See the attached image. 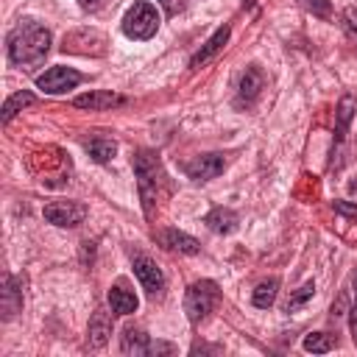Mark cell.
Returning a JSON list of instances; mask_svg holds the SVG:
<instances>
[{"mask_svg": "<svg viewBox=\"0 0 357 357\" xmlns=\"http://www.w3.org/2000/svg\"><path fill=\"white\" fill-rule=\"evenodd\" d=\"M176 349L170 346V343H151V349H148V354H173Z\"/></svg>", "mask_w": 357, "mask_h": 357, "instance_id": "obj_28", "label": "cell"}, {"mask_svg": "<svg viewBox=\"0 0 357 357\" xmlns=\"http://www.w3.org/2000/svg\"><path fill=\"white\" fill-rule=\"evenodd\" d=\"M81 81V73H75L73 67H50L36 78V86L47 95H64L67 89H75Z\"/></svg>", "mask_w": 357, "mask_h": 357, "instance_id": "obj_6", "label": "cell"}, {"mask_svg": "<svg viewBox=\"0 0 357 357\" xmlns=\"http://www.w3.org/2000/svg\"><path fill=\"white\" fill-rule=\"evenodd\" d=\"M156 3H159L170 17H173V14H178V11L184 8V6H181V0H156Z\"/></svg>", "mask_w": 357, "mask_h": 357, "instance_id": "obj_27", "label": "cell"}, {"mask_svg": "<svg viewBox=\"0 0 357 357\" xmlns=\"http://www.w3.org/2000/svg\"><path fill=\"white\" fill-rule=\"evenodd\" d=\"M304 349L312 351V354H326V351L335 349V340H332V335H326V332H312V335L304 337Z\"/></svg>", "mask_w": 357, "mask_h": 357, "instance_id": "obj_23", "label": "cell"}, {"mask_svg": "<svg viewBox=\"0 0 357 357\" xmlns=\"http://www.w3.org/2000/svg\"><path fill=\"white\" fill-rule=\"evenodd\" d=\"M86 153L95 159V162H109V159H114V153H117V142L114 139H92V142H86Z\"/></svg>", "mask_w": 357, "mask_h": 357, "instance_id": "obj_20", "label": "cell"}, {"mask_svg": "<svg viewBox=\"0 0 357 357\" xmlns=\"http://www.w3.org/2000/svg\"><path fill=\"white\" fill-rule=\"evenodd\" d=\"M312 296H315V282H304L298 290L290 293V298H287V304H284V312H298Z\"/></svg>", "mask_w": 357, "mask_h": 357, "instance_id": "obj_22", "label": "cell"}, {"mask_svg": "<svg viewBox=\"0 0 357 357\" xmlns=\"http://www.w3.org/2000/svg\"><path fill=\"white\" fill-rule=\"evenodd\" d=\"M335 212H340L343 218L357 220V204H351V201H335Z\"/></svg>", "mask_w": 357, "mask_h": 357, "instance_id": "obj_26", "label": "cell"}, {"mask_svg": "<svg viewBox=\"0 0 357 357\" xmlns=\"http://www.w3.org/2000/svg\"><path fill=\"white\" fill-rule=\"evenodd\" d=\"M343 28L351 39H357V8H346L343 11Z\"/></svg>", "mask_w": 357, "mask_h": 357, "instance_id": "obj_25", "label": "cell"}, {"mask_svg": "<svg viewBox=\"0 0 357 357\" xmlns=\"http://www.w3.org/2000/svg\"><path fill=\"white\" fill-rule=\"evenodd\" d=\"M354 109H357V100L351 98V95H343L340 98V103H337V126H335V145L340 148L343 145V139H346V131H349V123H351V117H354Z\"/></svg>", "mask_w": 357, "mask_h": 357, "instance_id": "obj_17", "label": "cell"}, {"mask_svg": "<svg viewBox=\"0 0 357 357\" xmlns=\"http://www.w3.org/2000/svg\"><path fill=\"white\" fill-rule=\"evenodd\" d=\"M78 109H89V112H103V109H112V106H123L126 98L117 95V92H109V89H95V92H86V95H78L73 100Z\"/></svg>", "mask_w": 357, "mask_h": 357, "instance_id": "obj_11", "label": "cell"}, {"mask_svg": "<svg viewBox=\"0 0 357 357\" xmlns=\"http://www.w3.org/2000/svg\"><path fill=\"white\" fill-rule=\"evenodd\" d=\"M156 31H159V11H156L153 3L139 0V3H134L126 11V17H123V33L128 39L142 42V39H151Z\"/></svg>", "mask_w": 357, "mask_h": 357, "instance_id": "obj_3", "label": "cell"}, {"mask_svg": "<svg viewBox=\"0 0 357 357\" xmlns=\"http://www.w3.org/2000/svg\"><path fill=\"white\" fill-rule=\"evenodd\" d=\"M6 50L17 67L39 64L50 50V31L36 20H20L6 39Z\"/></svg>", "mask_w": 357, "mask_h": 357, "instance_id": "obj_1", "label": "cell"}, {"mask_svg": "<svg viewBox=\"0 0 357 357\" xmlns=\"http://www.w3.org/2000/svg\"><path fill=\"white\" fill-rule=\"evenodd\" d=\"M262 89H265V73L257 64L245 67V73L237 81V103H254Z\"/></svg>", "mask_w": 357, "mask_h": 357, "instance_id": "obj_10", "label": "cell"}, {"mask_svg": "<svg viewBox=\"0 0 357 357\" xmlns=\"http://www.w3.org/2000/svg\"><path fill=\"white\" fill-rule=\"evenodd\" d=\"M42 215H45V220L53 223V226L73 229V226L84 223V218H86V206L78 204V201H50V204H45Z\"/></svg>", "mask_w": 357, "mask_h": 357, "instance_id": "obj_5", "label": "cell"}, {"mask_svg": "<svg viewBox=\"0 0 357 357\" xmlns=\"http://www.w3.org/2000/svg\"><path fill=\"white\" fill-rule=\"evenodd\" d=\"M204 223H206L215 234H231V231L237 229L240 218H237V212H234V209H229V206H215V209L204 218Z\"/></svg>", "mask_w": 357, "mask_h": 357, "instance_id": "obj_15", "label": "cell"}, {"mask_svg": "<svg viewBox=\"0 0 357 357\" xmlns=\"http://www.w3.org/2000/svg\"><path fill=\"white\" fill-rule=\"evenodd\" d=\"M223 170H226V159H223L220 153H201V156H195V159H190V162L184 165L187 178H192V181H198V184L218 178Z\"/></svg>", "mask_w": 357, "mask_h": 357, "instance_id": "obj_7", "label": "cell"}, {"mask_svg": "<svg viewBox=\"0 0 357 357\" xmlns=\"http://www.w3.org/2000/svg\"><path fill=\"white\" fill-rule=\"evenodd\" d=\"M357 178V176H354ZM349 192H357V181H349Z\"/></svg>", "mask_w": 357, "mask_h": 357, "instance_id": "obj_31", "label": "cell"}, {"mask_svg": "<svg viewBox=\"0 0 357 357\" xmlns=\"http://www.w3.org/2000/svg\"><path fill=\"white\" fill-rule=\"evenodd\" d=\"M159 243H162L165 248H170V251H178V254H198V251H201V243H198L195 237L178 231V229H165V231H159Z\"/></svg>", "mask_w": 357, "mask_h": 357, "instance_id": "obj_13", "label": "cell"}, {"mask_svg": "<svg viewBox=\"0 0 357 357\" xmlns=\"http://www.w3.org/2000/svg\"><path fill=\"white\" fill-rule=\"evenodd\" d=\"M103 3H106V0H78V6H81L84 11H98V8H103Z\"/></svg>", "mask_w": 357, "mask_h": 357, "instance_id": "obj_29", "label": "cell"}, {"mask_svg": "<svg viewBox=\"0 0 357 357\" xmlns=\"http://www.w3.org/2000/svg\"><path fill=\"white\" fill-rule=\"evenodd\" d=\"M134 176H137V187H139V198H142V206L145 212L151 215L156 198H159V187H162V165H159V156L153 151H137L134 159Z\"/></svg>", "mask_w": 357, "mask_h": 357, "instance_id": "obj_2", "label": "cell"}, {"mask_svg": "<svg viewBox=\"0 0 357 357\" xmlns=\"http://www.w3.org/2000/svg\"><path fill=\"white\" fill-rule=\"evenodd\" d=\"M298 3H301L312 17H324V20H326V17L332 14V3H329V0H298Z\"/></svg>", "mask_w": 357, "mask_h": 357, "instance_id": "obj_24", "label": "cell"}, {"mask_svg": "<svg viewBox=\"0 0 357 357\" xmlns=\"http://www.w3.org/2000/svg\"><path fill=\"white\" fill-rule=\"evenodd\" d=\"M220 298V290L212 279H201V282H192L184 293V312L192 324H201L218 304Z\"/></svg>", "mask_w": 357, "mask_h": 357, "instance_id": "obj_4", "label": "cell"}, {"mask_svg": "<svg viewBox=\"0 0 357 357\" xmlns=\"http://www.w3.org/2000/svg\"><path fill=\"white\" fill-rule=\"evenodd\" d=\"M22 287H25V279L22 276H6L3 279V293H0V310H3V318H14L20 310H22Z\"/></svg>", "mask_w": 357, "mask_h": 357, "instance_id": "obj_9", "label": "cell"}, {"mask_svg": "<svg viewBox=\"0 0 357 357\" xmlns=\"http://www.w3.org/2000/svg\"><path fill=\"white\" fill-rule=\"evenodd\" d=\"M109 307H112L114 315H131V312H137L139 301H137V296H134L131 290L114 284V287L109 290Z\"/></svg>", "mask_w": 357, "mask_h": 357, "instance_id": "obj_18", "label": "cell"}, {"mask_svg": "<svg viewBox=\"0 0 357 357\" xmlns=\"http://www.w3.org/2000/svg\"><path fill=\"white\" fill-rule=\"evenodd\" d=\"M134 276L139 279V284L151 293V296H156V293H162V287H165V276H162V268L151 259V257H134Z\"/></svg>", "mask_w": 357, "mask_h": 357, "instance_id": "obj_8", "label": "cell"}, {"mask_svg": "<svg viewBox=\"0 0 357 357\" xmlns=\"http://www.w3.org/2000/svg\"><path fill=\"white\" fill-rule=\"evenodd\" d=\"M276 293H279V279H268V282H259V284L254 287L251 301H254V307L268 310V307L276 301Z\"/></svg>", "mask_w": 357, "mask_h": 357, "instance_id": "obj_19", "label": "cell"}, {"mask_svg": "<svg viewBox=\"0 0 357 357\" xmlns=\"http://www.w3.org/2000/svg\"><path fill=\"white\" fill-rule=\"evenodd\" d=\"M229 33H231V31H229V25H220V28H218V31H215V33H212V36H209V39H206L195 53H192L190 67H192V70H198V67H201V64H206L215 53H220V50H223V45L229 42Z\"/></svg>", "mask_w": 357, "mask_h": 357, "instance_id": "obj_12", "label": "cell"}, {"mask_svg": "<svg viewBox=\"0 0 357 357\" xmlns=\"http://www.w3.org/2000/svg\"><path fill=\"white\" fill-rule=\"evenodd\" d=\"M31 103H33V95H31V92H14V95L3 103V114H0V120H3V123H8L17 112H22V109H25V106H31Z\"/></svg>", "mask_w": 357, "mask_h": 357, "instance_id": "obj_21", "label": "cell"}, {"mask_svg": "<svg viewBox=\"0 0 357 357\" xmlns=\"http://www.w3.org/2000/svg\"><path fill=\"white\" fill-rule=\"evenodd\" d=\"M351 337H354V343H357V296H354V307H351Z\"/></svg>", "mask_w": 357, "mask_h": 357, "instance_id": "obj_30", "label": "cell"}, {"mask_svg": "<svg viewBox=\"0 0 357 357\" xmlns=\"http://www.w3.org/2000/svg\"><path fill=\"white\" fill-rule=\"evenodd\" d=\"M148 349H151V340H148V335L142 329H134V326L123 329V335H120V351L123 354L142 357V354H148Z\"/></svg>", "mask_w": 357, "mask_h": 357, "instance_id": "obj_16", "label": "cell"}, {"mask_svg": "<svg viewBox=\"0 0 357 357\" xmlns=\"http://www.w3.org/2000/svg\"><path fill=\"white\" fill-rule=\"evenodd\" d=\"M109 335H112V318H109V312H106V310H95L92 318H89V329H86L89 346H92V349L106 346Z\"/></svg>", "mask_w": 357, "mask_h": 357, "instance_id": "obj_14", "label": "cell"}]
</instances>
